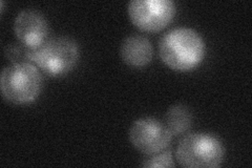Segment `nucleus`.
<instances>
[{"mask_svg": "<svg viewBox=\"0 0 252 168\" xmlns=\"http://www.w3.org/2000/svg\"><path fill=\"white\" fill-rule=\"evenodd\" d=\"M2 97L16 105L33 103L42 87L41 70L31 62L12 63L3 68L0 77Z\"/></svg>", "mask_w": 252, "mask_h": 168, "instance_id": "nucleus-2", "label": "nucleus"}, {"mask_svg": "<svg viewBox=\"0 0 252 168\" xmlns=\"http://www.w3.org/2000/svg\"><path fill=\"white\" fill-rule=\"evenodd\" d=\"M172 153L170 150H163L155 155L147 156L141 163L142 167L145 168H162V167H175Z\"/></svg>", "mask_w": 252, "mask_h": 168, "instance_id": "nucleus-10", "label": "nucleus"}, {"mask_svg": "<svg viewBox=\"0 0 252 168\" xmlns=\"http://www.w3.org/2000/svg\"><path fill=\"white\" fill-rule=\"evenodd\" d=\"M78 60V44L75 40L65 36L49 38L38 50H29V62L52 77L68 74L75 68Z\"/></svg>", "mask_w": 252, "mask_h": 168, "instance_id": "nucleus-3", "label": "nucleus"}, {"mask_svg": "<svg viewBox=\"0 0 252 168\" xmlns=\"http://www.w3.org/2000/svg\"><path fill=\"white\" fill-rule=\"evenodd\" d=\"M6 58L12 63L29 62V49L22 44H10L5 47Z\"/></svg>", "mask_w": 252, "mask_h": 168, "instance_id": "nucleus-11", "label": "nucleus"}, {"mask_svg": "<svg viewBox=\"0 0 252 168\" xmlns=\"http://www.w3.org/2000/svg\"><path fill=\"white\" fill-rule=\"evenodd\" d=\"M14 33L20 44L35 51L49 40V23L44 16L36 10H23L16 16Z\"/></svg>", "mask_w": 252, "mask_h": 168, "instance_id": "nucleus-7", "label": "nucleus"}, {"mask_svg": "<svg viewBox=\"0 0 252 168\" xmlns=\"http://www.w3.org/2000/svg\"><path fill=\"white\" fill-rule=\"evenodd\" d=\"M120 55L126 65L135 68H141L152 62L154 46L145 36L133 34L127 36L122 41Z\"/></svg>", "mask_w": 252, "mask_h": 168, "instance_id": "nucleus-8", "label": "nucleus"}, {"mask_svg": "<svg viewBox=\"0 0 252 168\" xmlns=\"http://www.w3.org/2000/svg\"><path fill=\"white\" fill-rule=\"evenodd\" d=\"M172 134L162 121L155 118H141L132 123L129 141L140 153L146 156L160 153L168 147Z\"/></svg>", "mask_w": 252, "mask_h": 168, "instance_id": "nucleus-6", "label": "nucleus"}, {"mask_svg": "<svg viewBox=\"0 0 252 168\" xmlns=\"http://www.w3.org/2000/svg\"><path fill=\"white\" fill-rule=\"evenodd\" d=\"M127 11L136 28L148 33H157L172 21L177 9L171 0H131Z\"/></svg>", "mask_w": 252, "mask_h": 168, "instance_id": "nucleus-5", "label": "nucleus"}, {"mask_svg": "<svg viewBox=\"0 0 252 168\" xmlns=\"http://www.w3.org/2000/svg\"><path fill=\"white\" fill-rule=\"evenodd\" d=\"M163 123L173 135H180L191 127L192 114L184 104H176L169 107L164 116Z\"/></svg>", "mask_w": 252, "mask_h": 168, "instance_id": "nucleus-9", "label": "nucleus"}, {"mask_svg": "<svg viewBox=\"0 0 252 168\" xmlns=\"http://www.w3.org/2000/svg\"><path fill=\"white\" fill-rule=\"evenodd\" d=\"M176 157L183 167L216 168L224 161L225 148L222 141L214 134L192 133L180 141Z\"/></svg>", "mask_w": 252, "mask_h": 168, "instance_id": "nucleus-4", "label": "nucleus"}, {"mask_svg": "<svg viewBox=\"0 0 252 168\" xmlns=\"http://www.w3.org/2000/svg\"><path fill=\"white\" fill-rule=\"evenodd\" d=\"M206 53L202 36L191 28L179 27L165 33L159 42V54L164 65L177 71L198 67Z\"/></svg>", "mask_w": 252, "mask_h": 168, "instance_id": "nucleus-1", "label": "nucleus"}]
</instances>
